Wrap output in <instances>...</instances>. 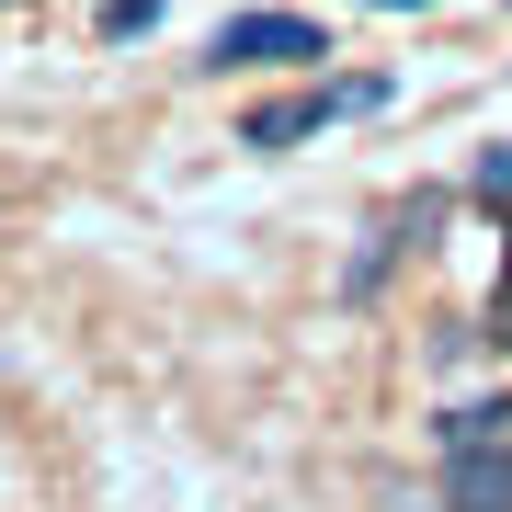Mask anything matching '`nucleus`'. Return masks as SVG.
Returning a JSON list of instances; mask_svg holds the SVG:
<instances>
[{
    "label": "nucleus",
    "instance_id": "nucleus-7",
    "mask_svg": "<svg viewBox=\"0 0 512 512\" xmlns=\"http://www.w3.org/2000/svg\"><path fill=\"white\" fill-rule=\"evenodd\" d=\"M148 23H160V0H103V35H114V46L148 35Z\"/></svg>",
    "mask_w": 512,
    "mask_h": 512
},
{
    "label": "nucleus",
    "instance_id": "nucleus-6",
    "mask_svg": "<svg viewBox=\"0 0 512 512\" xmlns=\"http://www.w3.org/2000/svg\"><path fill=\"white\" fill-rule=\"evenodd\" d=\"M444 444H512V399H467V410H444Z\"/></svg>",
    "mask_w": 512,
    "mask_h": 512
},
{
    "label": "nucleus",
    "instance_id": "nucleus-1",
    "mask_svg": "<svg viewBox=\"0 0 512 512\" xmlns=\"http://www.w3.org/2000/svg\"><path fill=\"white\" fill-rule=\"evenodd\" d=\"M387 92H399L387 69H365V80H308V92L262 103L251 126H239V148H262V160H285V148H308V137H330V126H353V114H387Z\"/></svg>",
    "mask_w": 512,
    "mask_h": 512
},
{
    "label": "nucleus",
    "instance_id": "nucleus-8",
    "mask_svg": "<svg viewBox=\"0 0 512 512\" xmlns=\"http://www.w3.org/2000/svg\"><path fill=\"white\" fill-rule=\"evenodd\" d=\"M387 12H421V0H387Z\"/></svg>",
    "mask_w": 512,
    "mask_h": 512
},
{
    "label": "nucleus",
    "instance_id": "nucleus-5",
    "mask_svg": "<svg viewBox=\"0 0 512 512\" xmlns=\"http://www.w3.org/2000/svg\"><path fill=\"white\" fill-rule=\"evenodd\" d=\"M467 205H490V217H512V137L467 160Z\"/></svg>",
    "mask_w": 512,
    "mask_h": 512
},
{
    "label": "nucleus",
    "instance_id": "nucleus-4",
    "mask_svg": "<svg viewBox=\"0 0 512 512\" xmlns=\"http://www.w3.org/2000/svg\"><path fill=\"white\" fill-rule=\"evenodd\" d=\"M433 217H444V194H410V205H399V217H387V228H365V251L342 262V296H376L387 274H399V251H410V228H433Z\"/></svg>",
    "mask_w": 512,
    "mask_h": 512
},
{
    "label": "nucleus",
    "instance_id": "nucleus-3",
    "mask_svg": "<svg viewBox=\"0 0 512 512\" xmlns=\"http://www.w3.org/2000/svg\"><path fill=\"white\" fill-rule=\"evenodd\" d=\"M444 512H512V444H444Z\"/></svg>",
    "mask_w": 512,
    "mask_h": 512
},
{
    "label": "nucleus",
    "instance_id": "nucleus-2",
    "mask_svg": "<svg viewBox=\"0 0 512 512\" xmlns=\"http://www.w3.org/2000/svg\"><path fill=\"white\" fill-rule=\"evenodd\" d=\"M319 46H330V35H319L308 12H239V23H217V35H205L194 69H205V80H239V69H308Z\"/></svg>",
    "mask_w": 512,
    "mask_h": 512
}]
</instances>
